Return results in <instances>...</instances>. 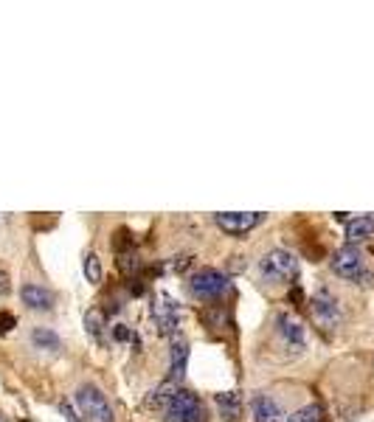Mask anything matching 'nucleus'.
<instances>
[{"label": "nucleus", "mask_w": 374, "mask_h": 422, "mask_svg": "<svg viewBox=\"0 0 374 422\" xmlns=\"http://www.w3.org/2000/svg\"><path fill=\"white\" fill-rule=\"evenodd\" d=\"M186 363H189V344H186L183 338H175L172 363H169V380H180L186 375Z\"/></svg>", "instance_id": "obj_12"}, {"label": "nucleus", "mask_w": 374, "mask_h": 422, "mask_svg": "<svg viewBox=\"0 0 374 422\" xmlns=\"http://www.w3.org/2000/svg\"><path fill=\"white\" fill-rule=\"evenodd\" d=\"M217 408L228 422H234L242 414V397H239L236 391H223V394H217Z\"/></svg>", "instance_id": "obj_14"}, {"label": "nucleus", "mask_w": 374, "mask_h": 422, "mask_svg": "<svg viewBox=\"0 0 374 422\" xmlns=\"http://www.w3.org/2000/svg\"><path fill=\"white\" fill-rule=\"evenodd\" d=\"M276 324H279V335L284 338V344H290V349H304L307 332H304V324L299 319H292V315L282 312Z\"/></svg>", "instance_id": "obj_9"}, {"label": "nucleus", "mask_w": 374, "mask_h": 422, "mask_svg": "<svg viewBox=\"0 0 374 422\" xmlns=\"http://www.w3.org/2000/svg\"><path fill=\"white\" fill-rule=\"evenodd\" d=\"M23 422H29V419H23Z\"/></svg>", "instance_id": "obj_30"}, {"label": "nucleus", "mask_w": 374, "mask_h": 422, "mask_svg": "<svg viewBox=\"0 0 374 422\" xmlns=\"http://www.w3.org/2000/svg\"><path fill=\"white\" fill-rule=\"evenodd\" d=\"M85 330L93 338L101 340V330H104V312L101 310H88V315H85Z\"/></svg>", "instance_id": "obj_18"}, {"label": "nucleus", "mask_w": 374, "mask_h": 422, "mask_svg": "<svg viewBox=\"0 0 374 422\" xmlns=\"http://www.w3.org/2000/svg\"><path fill=\"white\" fill-rule=\"evenodd\" d=\"M76 406L88 422H113V408L96 386H82L76 391Z\"/></svg>", "instance_id": "obj_4"}, {"label": "nucleus", "mask_w": 374, "mask_h": 422, "mask_svg": "<svg viewBox=\"0 0 374 422\" xmlns=\"http://www.w3.org/2000/svg\"><path fill=\"white\" fill-rule=\"evenodd\" d=\"M228 287H231L228 273L214 271V268H203V271H197L192 276V293L200 296V299H217V296L225 293Z\"/></svg>", "instance_id": "obj_5"}, {"label": "nucleus", "mask_w": 374, "mask_h": 422, "mask_svg": "<svg viewBox=\"0 0 374 422\" xmlns=\"http://www.w3.org/2000/svg\"><path fill=\"white\" fill-rule=\"evenodd\" d=\"M119 268H121V271L129 276V273H138L144 265H141V256L129 251V253H121V259H119Z\"/></svg>", "instance_id": "obj_20"}, {"label": "nucleus", "mask_w": 374, "mask_h": 422, "mask_svg": "<svg viewBox=\"0 0 374 422\" xmlns=\"http://www.w3.org/2000/svg\"><path fill=\"white\" fill-rule=\"evenodd\" d=\"M14 315L12 312H0V332H12L14 330Z\"/></svg>", "instance_id": "obj_24"}, {"label": "nucleus", "mask_w": 374, "mask_h": 422, "mask_svg": "<svg viewBox=\"0 0 374 422\" xmlns=\"http://www.w3.org/2000/svg\"><path fill=\"white\" fill-rule=\"evenodd\" d=\"M259 271H262V276L267 282L279 284V282H290V279L299 276V262H296V256H292L290 251L276 248V251H271L259 262Z\"/></svg>", "instance_id": "obj_2"}, {"label": "nucleus", "mask_w": 374, "mask_h": 422, "mask_svg": "<svg viewBox=\"0 0 374 422\" xmlns=\"http://www.w3.org/2000/svg\"><path fill=\"white\" fill-rule=\"evenodd\" d=\"M186 268H192V256H180V259H175L172 262V271H186Z\"/></svg>", "instance_id": "obj_25"}, {"label": "nucleus", "mask_w": 374, "mask_h": 422, "mask_svg": "<svg viewBox=\"0 0 374 422\" xmlns=\"http://www.w3.org/2000/svg\"><path fill=\"white\" fill-rule=\"evenodd\" d=\"M113 248H116L119 253H127V248H132V236H129V231H127V228H119V231H116Z\"/></svg>", "instance_id": "obj_21"}, {"label": "nucleus", "mask_w": 374, "mask_h": 422, "mask_svg": "<svg viewBox=\"0 0 374 422\" xmlns=\"http://www.w3.org/2000/svg\"><path fill=\"white\" fill-rule=\"evenodd\" d=\"M177 391V383L175 380H164L158 388L149 391V397H147V406L149 408H166V403L172 400V394Z\"/></svg>", "instance_id": "obj_15"}, {"label": "nucleus", "mask_w": 374, "mask_h": 422, "mask_svg": "<svg viewBox=\"0 0 374 422\" xmlns=\"http://www.w3.org/2000/svg\"><path fill=\"white\" fill-rule=\"evenodd\" d=\"M113 338H116V340H121V344H124V340H132L136 335H132V330H129V327H124V324H116V327H113Z\"/></svg>", "instance_id": "obj_22"}, {"label": "nucleus", "mask_w": 374, "mask_h": 422, "mask_svg": "<svg viewBox=\"0 0 374 422\" xmlns=\"http://www.w3.org/2000/svg\"><path fill=\"white\" fill-rule=\"evenodd\" d=\"M332 271L340 279H349V282H360V284H371V273L363 265V253L355 245H346L340 251H335L332 256Z\"/></svg>", "instance_id": "obj_3"}, {"label": "nucleus", "mask_w": 374, "mask_h": 422, "mask_svg": "<svg viewBox=\"0 0 374 422\" xmlns=\"http://www.w3.org/2000/svg\"><path fill=\"white\" fill-rule=\"evenodd\" d=\"M253 417H256V422H284L287 419L282 406L273 397H267V394H262V397L253 400Z\"/></svg>", "instance_id": "obj_10"}, {"label": "nucleus", "mask_w": 374, "mask_h": 422, "mask_svg": "<svg viewBox=\"0 0 374 422\" xmlns=\"http://www.w3.org/2000/svg\"><path fill=\"white\" fill-rule=\"evenodd\" d=\"M60 411H62V414L68 417V422H82V417L76 414V408H73V406H71L68 400H62V403H60Z\"/></svg>", "instance_id": "obj_23"}, {"label": "nucleus", "mask_w": 374, "mask_h": 422, "mask_svg": "<svg viewBox=\"0 0 374 422\" xmlns=\"http://www.w3.org/2000/svg\"><path fill=\"white\" fill-rule=\"evenodd\" d=\"M20 296H23V304L32 310H51L53 307V296L40 284H23Z\"/></svg>", "instance_id": "obj_11"}, {"label": "nucleus", "mask_w": 374, "mask_h": 422, "mask_svg": "<svg viewBox=\"0 0 374 422\" xmlns=\"http://www.w3.org/2000/svg\"><path fill=\"white\" fill-rule=\"evenodd\" d=\"M12 290V282H9V273L6 271H0V296H6Z\"/></svg>", "instance_id": "obj_27"}, {"label": "nucleus", "mask_w": 374, "mask_h": 422, "mask_svg": "<svg viewBox=\"0 0 374 422\" xmlns=\"http://www.w3.org/2000/svg\"><path fill=\"white\" fill-rule=\"evenodd\" d=\"M85 276H88V282H93V284L101 282V262H99L96 253H88V256H85Z\"/></svg>", "instance_id": "obj_19"}, {"label": "nucleus", "mask_w": 374, "mask_h": 422, "mask_svg": "<svg viewBox=\"0 0 374 422\" xmlns=\"http://www.w3.org/2000/svg\"><path fill=\"white\" fill-rule=\"evenodd\" d=\"M312 315L321 327H335L340 321V307L329 290H318L312 296Z\"/></svg>", "instance_id": "obj_8"}, {"label": "nucleus", "mask_w": 374, "mask_h": 422, "mask_svg": "<svg viewBox=\"0 0 374 422\" xmlns=\"http://www.w3.org/2000/svg\"><path fill=\"white\" fill-rule=\"evenodd\" d=\"M129 293L132 296H141L144 293V282L141 279H129Z\"/></svg>", "instance_id": "obj_28"}, {"label": "nucleus", "mask_w": 374, "mask_h": 422, "mask_svg": "<svg viewBox=\"0 0 374 422\" xmlns=\"http://www.w3.org/2000/svg\"><path fill=\"white\" fill-rule=\"evenodd\" d=\"M32 340H34V347H40V349H51V352H57V349L62 347L60 335L53 332V330H45V327H37V330L32 332Z\"/></svg>", "instance_id": "obj_16"}, {"label": "nucleus", "mask_w": 374, "mask_h": 422, "mask_svg": "<svg viewBox=\"0 0 374 422\" xmlns=\"http://www.w3.org/2000/svg\"><path fill=\"white\" fill-rule=\"evenodd\" d=\"M262 211H223V214H214V223H217L225 234L239 236V234H248L251 228H256L262 223Z\"/></svg>", "instance_id": "obj_6"}, {"label": "nucleus", "mask_w": 374, "mask_h": 422, "mask_svg": "<svg viewBox=\"0 0 374 422\" xmlns=\"http://www.w3.org/2000/svg\"><path fill=\"white\" fill-rule=\"evenodd\" d=\"M287 301H292L296 307H301V301H304V293H301V287H292L290 293H287Z\"/></svg>", "instance_id": "obj_26"}, {"label": "nucleus", "mask_w": 374, "mask_h": 422, "mask_svg": "<svg viewBox=\"0 0 374 422\" xmlns=\"http://www.w3.org/2000/svg\"><path fill=\"white\" fill-rule=\"evenodd\" d=\"M152 319H155L160 335H172V332L177 330V321H180V310H177V304L164 293V296H158V304H152Z\"/></svg>", "instance_id": "obj_7"}, {"label": "nucleus", "mask_w": 374, "mask_h": 422, "mask_svg": "<svg viewBox=\"0 0 374 422\" xmlns=\"http://www.w3.org/2000/svg\"><path fill=\"white\" fill-rule=\"evenodd\" d=\"M166 422H208V408L189 388H177L164 408Z\"/></svg>", "instance_id": "obj_1"}, {"label": "nucleus", "mask_w": 374, "mask_h": 422, "mask_svg": "<svg viewBox=\"0 0 374 422\" xmlns=\"http://www.w3.org/2000/svg\"><path fill=\"white\" fill-rule=\"evenodd\" d=\"M371 234H374V214L355 217V220L346 223V240H349V245H355L360 240H369Z\"/></svg>", "instance_id": "obj_13"}, {"label": "nucleus", "mask_w": 374, "mask_h": 422, "mask_svg": "<svg viewBox=\"0 0 374 422\" xmlns=\"http://www.w3.org/2000/svg\"><path fill=\"white\" fill-rule=\"evenodd\" d=\"M284 422H321V406H304V408H299V411H292Z\"/></svg>", "instance_id": "obj_17"}, {"label": "nucleus", "mask_w": 374, "mask_h": 422, "mask_svg": "<svg viewBox=\"0 0 374 422\" xmlns=\"http://www.w3.org/2000/svg\"><path fill=\"white\" fill-rule=\"evenodd\" d=\"M0 422H6V419H3V417H0Z\"/></svg>", "instance_id": "obj_29"}]
</instances>
